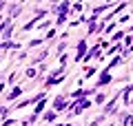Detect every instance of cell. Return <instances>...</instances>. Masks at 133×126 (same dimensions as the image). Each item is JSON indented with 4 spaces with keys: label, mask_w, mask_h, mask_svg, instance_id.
Listing matches in <instances>:
<instances>
[{
    "label": "cell",
    "mask_w": 133,
    "mask_h": 126,
    "mask_svg": "<svg viewBox=\"0 0 133 126\" xmlns=\"http://www.w3.org/2000/svg\"><path fill=\"white\" fill-rule=\"evenodd\" d=\"M87 58V38H82L80 42H78V55L73 58L76 62H80V60H84Z\"/></svg>",
    "instance_id": "1"
},
{
    "label": "cell",
    "mask_w": 133,
    "mask_h": 126,
    "mask_svg": "<svg viewBox=\"0 0 133 126\" xmlns=\"http://www.w3.org/2000/svg\"><path fill=\"white\" fill-rule=\"evenodd\" d=\"M111 80H113V78L109 75V71H102V75H100L98 82H95V89H98V86H104V84H109Z\"/></svg>",
    "instance_id": "2"
},
{
    "label": "cell",
    "mask_w": 133,
    "mask_h": 126,
    "mask_svg": "<svg viewBox=\"0 0 133 126\" xmlns=\"http://www.w3.org/2000/svg\"><path fill=\"white\" fill-rule=\"evenodd\" d=\"M53 108H56V111H64V108H66V104H64V95H58V97L53 100Z\"/></svg>",
    "instance_id": "3"
},
{
    "label": "cell",
    "mask_w": 133,
    "mask_h": 126,
    "mask_svg": "<svg viewBox=\"0 0 133 126\" xmlns=\"http://www.w3.org/2000/svg\"><path fill=\"white\" fill-rule=\"evenodd\" d=\"M22 86H14V91H11V93H7V100H18L20 95H22Z\"/></svg>",
    "instance_id": "4"
},
{
    "label": "cell",
    "mask_w": 133,
    "mask_h": 126,
    "mask_svg": "<svg viewBox=\"0 0 133 126\" xmlns=\"http://www.w3.org/2000/svg\"><path fill=\"white\" fill-rule=\"evenodd\" d=\"M44 104H47L44 100H42V102H38V104H36V108H33V115H40V113L44 111Z\"/></svg>",
    "instance_id": "5"
},
{
    "label": "cell",
    "mask_w": 133,
    "mask_h": 126,
    "mask_svg": "<svg viewBox=\"0 0 133 126\" xmlns=\"http://www.w3.org/2000/svg\"><path fill=\"white\" fill-rule=\"evenodd\" d=\"M42 120H44V122H53V120H56V111H49V113H44V115H42Z\"/></svg>",
    "instance_id": "6"
},
{
    "label": "cell",
    "mask_w": 133,
    "mask_h": 126,
    "mask_svg": "<svg viewBox=\"0 0 133 126\" xmlns=\"http://www.w3.org/2000/svg\"><path fill=\"white\" fill-rule=\"evenodd\" d=\"M102 122H104V115H100V117H95V120L91 122L89 126H100V124H102Z\"/></svg>",
    "instance_id": "7"
},
{
    "label": "cell",
    "mask_w": 133,
    "mask_h": 126,
    "mask_svg": "<svg viewBox=\"0 0 133 126\" xmlns=\"http://www.w3.org/2000/svg\"><path fill=\"white\" fill-rule=\"evenodd\" d=\"M58 24H64L66 22V13H58V20H56Z\"/></svg>",
    "instance_id": "8"
},
{
    "label": "cell",
    "mask_w": 133,
    "mask_h": 126,
    "mask_svg": "<svg viewBox=\"0 0 133 126\" xmlns=\"http://www.w3.org/2000/svg\"><path fill=\"white\" fill-rule=\"evenodd\" d=\"M93 73H95V69H93V66H87V71H84V78H91Z\"/></svg>",
    "instance_id": "9"
},
{
    "label": "cell",
    "mask_w": 133,
    "mask_h": 126,
    "mask_svg": "<svg viewBox=\"0 0 133 126\" xmlns=\"http://www.w3.org/2000/svg\"><path fill=\"white\" fill-rule=\"evenodd\" d=\"M104 100H107V95H104V93H100V95H95V102H98V104H102V102H104Z\"/></svg>",
    "instance_id": "10"
},
{
    "label": "cell",
    "mask_w": 133,
    "mask_h": 126,
    "mask_svg": "<svg viewBox=\"0 0 133 126\" xmlns=\"http://www.w3.org/2000/svg\"><path fill=\"white\" fill-rule=\"evenodd\" d=\"M16 124H18L16 120H5V122H2V126H16Z\"/></svg>",
    "instance_id": "11"
},
{
    "label": "cell",
    "mask_w": 133,
    "mask_h": 126,
    "mask_svg": "<svg viewBox=\"0 0 133 126\" xmlns=\"http://www.w3.org/2000/svg\"><path fill=\"white\" fill-rule=\"evenodd\" d=\"M64 49H66V42H60L58 44V53H64Z\"/></svg>",
    "instance_id": "12"
},
{
    "label": "cell",
    "mask_w": 133,
    "mask_h": 126,
    "mask_svg": "<svg viewBox=\"0 0 133 126\" xmlns=\"http://www.w3.org/2000/svg\"><path fill=\"white\" fill-rule=\"evenodd\" d=\"M120 38H124V33H122V31H118V33H115V36H113V38H111V40H113V42H118V40H120Z\"/></svg>",
    "instance_id": "13"
},
{
    "label": "cell",
    "mask_w": 133,
    "mask_h": 126,
    "mask_svg": "<svg viewBox=\"0 0 133 126\" xmlns=\"http://www.w3.org/2000/svg\"><path fill=\"white\" fill-rule=\"evenodd\" d=\"M27 78H36V71H33V69H27Z\"/></svg>",
    "instance_id": "14"
},
{
    "label": "cell",
    "mask_w": 133,
    "mask_h": 126,
    "mask_svg": "<svg viewBox=\"0 0 133 126\" xmlns=\"http://www.w3.org/2000/svg\"><path fill=\"white\" fill-rule=\"evenodd\" d=\"M131 104H133V97H131Z\"/></svg>",
    "instance_id": "15"
}]
</instances>
